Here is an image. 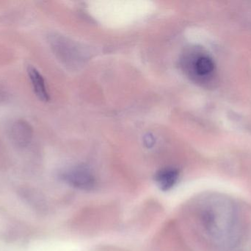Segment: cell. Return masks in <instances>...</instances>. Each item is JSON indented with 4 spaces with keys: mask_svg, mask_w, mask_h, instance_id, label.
Masks as SVG:
<instances>
[{
    "mask_svg": "<svg viewBox=\"0 0 251 251\" xmlns=\"http://www.w3.org/2000/svg\"><path fill=\"white\" fill-rule=\"evenodd\" d=\"M237 207L222 196L209 197L199 212V221L205 234L215 244L235 247L241 237V222Z\"/></svg>",
    "mask_w": 251,
    "mask_h": 251,
    "instance_id": "6da1fadb",
    "label": "cell"
},
{
    "mask_svg": "<svg viewBox=\"0 0 251 251\" xmlns=\"http://www.w3.org/2000/svg\"><path fill=\"white\" fill-rule=\"evenodd\" d=\"M63 178L71 187L83 191H91L97 185L94 174L85 166L72 168L63 174Z\"/></svg>",
    "mask_w": 251,
    "mask_h": 251,
    "instance_id": "7a4b0ae2",
    "label": "cell"
},
{
    "mask_svg": "<svg viewBox=\"0 0 251 251\" xmlns=\"http://www.w3.org/2000/svg\"><path fill=\"white\" fill-rule=\"evenodd\" d=\"M10 132V139L19 147H26L32 139V127L22 119L16 121L12 125Z\"/></svg>",
    "mask_w": 251,
    "mask_h": 251,
    "instance_id": "3957f363",
    "label": "cell"
},
{
    "mask_svg": "<svg viewBox=\"0 0 251 251\" xmlns=\"http://www.w3.org/2000/svg\"><path fill=\"white\" fill-rule=\"evenodd\" d=\"M179 172L176 168L167 167L159 170L155 175L156 185L163 192L172 190L178 182Z\"/></svg>",
    "mask_w": 251,
    "mask_h": 251,
    "instance_id": "277c9868",
    "label": "cell"
},
{
    "mask_svg": "<svg viewBox=\"0 0 251 251\" xmlns=\"http://www.w3.org/2000/svg\"><path fill=\"white\" fill-rule=\"evenodd\" d=\"M27 72L35 95L41 101H48L50 100V96L46 86L45 81L41 74L32 66H28Z\"/></svg>",
    "mask_w": 251,
    "mask_h": 251,
    "instance_id": "5b68a950",
    "label": "cell"
},
{
    "mask_svg": "<svg viewBox=\"0 0 251 251\" xmlns=\"http://www.w3.org/2000/svg\"><path fill=\"white\" fill-rule=\"evenodd\" d=\"M194 69L199 76L206 77L215 71V65L212 59L207 56H201L196 59Z\"/></svg>",
    "mask_w": 251,
    "mask_h": 251,
    "instance_id": "8992f818",
    "label": "cell"
},
{
    "mask_svg": "<svg viewBox=\"0 0 251 251\" xmlns=\"http://www.w3.org/2000/svg\"><path fill=\"white\" fill-rule=\"evenodd\" d=\"M144 143L145 145H146L148 148L153 147L155 143V139L153 136L151 135V134H147V135L145 136Z\"/></svg>",
    "mask_w": 251,
    "mask_h": 251,
    "instance_id": "52a82bcc",
    "label": "cell"
}]
</instances>
